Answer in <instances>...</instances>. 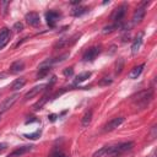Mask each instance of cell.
Segmentation results:
<instances>
[{
  "label": "cell",
  "mask_w": 157,
  "mask_h": 157,
  "mask_svg": "<svg viewBox=\"0 0 157 157\" xmlns=\"http://www.w3.org/2000/svg\"><path fill=\"white\" fill-rule=\"evenodd\" d=\"M90 76H91V72H90V71L81 72V74H80V75H77V77L75 78V85H77V83H81V82L86 81V80H87Z\"/></svg>",
  "instance_id": "obj_18"
},
{
  "label": "cell",
  "mask_w": 157,
  "mask_h": 157,
  "mask_svg": "<svg viewBox=\"0 0 157 157\" xmlns=\"http://www.w3.org/2000/svg\"><path fill=\"white\" fill-rule=\"evenodd\" d=\"M99 53H101V48L99 47H92V48H90V49L86 50V53L83 54L82 59L85 61H92V60H94L98 56Z\"/></svg>",
  "instance_id": "obj_5"
},
{
  "label": "cell",
  "mask_w": 157,
  "mask_h": 157,
  "mask_svg": "<svg viewBox=\"0 0 157 157\" xmlns=\"http://www.w3.org/2000/svg\"><path fill=\"white\" fill-rule=\"evenodd\" d=\"M60 15L56 12V11H49L45 13V18H47V23L50 26V27H54L56 21L59 20Z\"/></svg>",
  "instance_id": "obj_10"
},
{
  "label": "cell",
  "mask_w": 157,
  "mask_h": 157,
  "mask_svg": "<svg viewBox=\"0 0 157 157\" xmlns=\"http://www.w3.org/2000/svg\"><path fill=\"white\" fill-rule=\"evenodd\" d=\"M155 136H156V125H155V126H152V131H151V139H155Z\"/></svg>",
  "instance_id": "obj_32"
},
{
  "label": "cell",
  "mask_w": 157,
  "mask_h": 157,
  "mask_svg": "<svg viewBox=\"0 0 157 157\" xmlns=\"http://www.w3.org/2000/svg\"><path fill=\"white\" fill-rule=\"evenodd\" d=\"M23 70H25V63L22 60H17V61L12 63L10 65V69H9L10 74H18V72H21Z\"/></svg>",
  "instance_id": "obj_11"
},
{
  "label": "cell",
  "mask_w": 157,
  "mask_h": 157,
  "mask_svg": "<svg viewBox=\"0 0 157 157\" xmlns=\"http://www.w3.org/2000/svg\"><path fill=\"white\" fill-rule=\"evenodd\" d=\"M32 147H33V146H23V147H18V148H16L15 151H12V152H11L10 157H20L21 155H23V153H26V152L31 151V150H32Z\"/></svg>",
  "instance_id": "obj_14"
},
{
  "label": "cell",
  "mask_w": 157,
  "mask_h": 157,
  "mask_svg": "<svg viewBox=\"0 0 157 157\" xmlns=\"http://www.w3.org/2000/svg\"><path fill=\"white\" fill-rule=\"evenodd\" d=\"M144 67H145V64H141V65H139V66H135V67L129 72V78H137V77L141 75Z\"/></svg>",
  "instance_id": "obj_15"
},
{
  "label": "cell",
  "mask_w": 157,
  "mask_h": 157,
  "mask_svg": "<svg viewBox=\"0 0 157 157\" xmlns=\"http://www.w3.org/2000/svg\"><path fill=\"white\" fill-rule=\"evenodd\" d=\"M10 40V31L7 28H2L0 32V50L9 43Z\"/></svg>",
  "instance_id": "obj_12"
},
{
  "label": "cell",
  "mask_w": 157,
  "mask_h": 157,
  "mask_svg": "<svg viewBox=\"0 0 157 157\" xmlns=\"http://www.w3.org/2000/svg\"><path fill=\"white\" fill-rule=\"evenodd\" d=\"M50 157H66L63 152H59V151H56V152H54V153H52V156Z\"/></svg>",
  "instance_id": "obj_30"
},
{
  "label": "cell",
  "mask_w": 157,
  "mask_h": 157,
  "mask_svg": "<svg viewBox=\"0 0 157 157\" xmlns=\"http://www.w3.org/2000/svg\"><path fill=\"white\" fill-rule=\"evenodd\" d=\"M110 82H112V80H108L107 77H104V80L101 81V85H108V83H110Z\"/></svg>",
  "instance_id": "obj_31"
},
{
  "label": "cell",
  "mask_w": 157,
  "mask_h": 157,
  "mask_svg": "<svg viewBox=\"0 0 157 157\" xmlns=\"http://www.w3.org/2000/svg\"><path fill=\"white\" fill-rule=\"evenodd\" d=\"M115 28H118V25H117V23H115V25H110V26H107V27H104L102 32H103L104 34H107V33H110V32H113Z\"/></svg>",
  "instance_id": "obj_25"
},
{
  "label": "cell",
  "mask_w": 157,
  "mask_h": 157,
  "mask_svg": "<svg viewBox=\"0 0 157 157\" xmlns=\"http://www.w3.org/2000/svg\"><path fill=\"white\" fill-rule=\"evenodd\" d=\"M48 118H49V119H50V120H52V121H54V120H55V119H56V115H55V114H50V115H49V117H48Z\"/></svg>",
  "instance_id": "obj_33"
},
{
  "label": "cell",
  "mask_w": 157,
  "mask_h": 157,
  "mask_svg": "<svg viewBox=\"0 0 157 157\" xmlns=\"http://www.w3.org/2000/svg\"><path fill=\"white\" fill-rule=\"evenodd\" d=\"M25 18H26V21H27V23L29 26H34L36 27V26H38L40 23V18H39V15L37 12H28Z\"/></svg>",
  "instance_id": "obj_9"
},
{
  "label": "cell",
  "mask_w": 157,
  "mask_h": 157,
  "mask_svg": "<svg viewBox=\"0 0 157 157\" xmlns=\"http://www.w3.org/2000/svg\"><path fill=\"white\" fill-rule=\"evenodd\" d=\"M25 83H26V78L25 77H20V78L13 81V83L11 85V90H13V91L20 90V88H22L25 86Z\"/></svg>",
  "instance_id": "obj_17"
},
{
  "label": "cell",
  "mask_w": 157,
  "mask_h": 157,
  "mask_svg": "<svg viewBox=\"0 0 157 157\" xmlns=\"http://www.w3.org/2000/svg\"><path fill=\"white\" fill-rule=\"evenodd\" d=\"M47 101H48V96H44V97H42L34 105H33V109L34 110H39V109H42V107L47 103Z\"/></svg>",
  "instance_id": "obj_20"
},
{
  "label": "cell",
  "mask_w": 157,
  "mask_h": 157,
  "mask_svg": "<svg viewBox=\"0 0 157 157\" xmlns=\"http://www.w3.org/2000/svg\"><path fill=\"white\" fill-rule=\"evenodd\" d=\"M85 12H87V7H83V6H80V7H76V9L72 10V15L74 16H81Z\"/></svg>",
  "instance_id": "obj_22"
},
{
  "label": "cell",
  "mask_w": 157,
  "mask_h": 157,
  "mask_svg": "<svg viewBox=\"0 0 157 157\" xmlns=\"http://www.w3.org/2000/svg\"><path fill=\"white\" fill-rule=\"evenodd\" d=\"M74 74V69L72 67H66L65 70H64V75L67 77V76H71Z\"/></svg>",
  "instance_id": "obj_28"
},
{
  "label": "cell",
  "mask_w": 157,
  "mask_h": 157,
  "mask_svg": "<svg viewBox=\"0 0 157 157\" xmlns=\"http://www.w3.org/2000/svg\"><path fill=\"white\" fill-rule=\"evenodd\" d=\"M132 146H134V142H131V141L121 142V144L115 145V146H107V153H105V155L117 156V155H120V153H123V152L130 150Z\"/></svg>",
  "instance_id": "obj_2"
},
{
  "label": "cell",
  "mask_w": 157,
  "mask_h": 157,
  "mask_svg": "<svg viewBox=\"0 0 157 157\" xmlns=\"http://www.w3.org/2000/svg\"><path fill=\"white\" fill-rule=\"evenodd\" d=\"M91 120H92V110H87V112L83 114L82 119H81V126H82V128L88 126V125L91 124Z\"/></svg>",
  "instance_id": "obj_16"
},
{
  "label": "cell",
  "mask_w": 157,
  "mask_h": 157,
  "mask_svg": "<svg viewBox=\"0 0 157 157\" xmlns=\"http://www.w3.org/2000/svg\"><path fill=\"white\" fill-rule=\"evenodd\" d=\"M145 13H146V9H145V6H144V5H142V6H139V7L134 11V15H132V23H134V25L140 23V22L144 20Z\"/></svg>",
  "instance_id": "obj_7"
},
{
  "label": "cell",
  "mask_w": 157,
  "mask_h": 157,
  "mask_svg": "<svg viewBox=\"0 0 157 157\" xmlns=\"http://www.w3.org/2000/svg\"><path fill=\"white\" fill-rule=\"evenodd\" d=\"M49 71H50V66H43V65H40V66H39V70H38V72H37V77H38V78H42V77H44Z\"/></svg>",
  "instance_id": "obj_19"
},
{
  "label": "cell",
  "mask_w": 157,
  "mask_h": 157,
  "mask_svg": "<svg viewBox=\"0 0 157 157\" xmlns=\"http://www.w3.org/2000/svg\"><path fill=\"white\" fill-rule=\"evenodd\" d=\"M47 87V85H44V83H42V85H37V86H34L33 88H31L25 96H23V101H28V99H31V98H33L34 96H37L38 93H40L44 88Z\"/></svg>",
  "instance_id": "obj_6"
},
{
  "label": "cell",
  "mask_w": 157,
  "mask_h": 157,
  "mask_svg": "<svg viewBox=\"0 0 157 157\" xmlns=\"http://www.w3.org/2000/svg\"><path fill=\"white\" fill-rule=\"evenodd\" d=\"M152 99V90H144L131 96V102L139 108H146V105Z\"/></svg>",
  "instance_id": "obj_1"
},
{
  "label": "cell",
  "mask_w": 157,
  "mask_h": 157,
  "mask_svg": "<svg viewBox=\"0 0 157 157\" xmlns=\"http://www.w3.org/2000/svg\"><path fill=\"white\" fill-rule=\"evenodd\" d=\"M124 67V59L123 58H119L115 63V74H120L121 70Z\"/></svg>",
  "instance_id": "obj_21"
},
{
  "label": "cell",
  "mask_w": 157,
  "mask_h": 157,
  "mask_svg": "<svg viewBox=\"0 0 157 157\" xmlns=\"http://www.w3.org/2000/svg\"><path fill=\"white\" fill-rule=\"evenodd\" d=\"M25 136H26V137H28V139H32V140H34V139L39 137V132L37 131V132H34V134H26Z\"/></svg>",
  "instance_id": "obj_29"
},
{
  "label": "cell",
  "mask_w": 157,
  "mask_h": 157,
  "mask_svg": "<svg viewBox=\"0 0 157 157\" xmlns=\"http://www.w3.org/2000/svg\"><path fill=\"white\" fill-rule=\"evenodd\" d=\"M67 43H69V40H67V39H65V38H63V39H59V40H58V42L54 44V48H55V49H58V48L60 49V48L65 47Z\"/></svg>",
  "instance_id": "obj_23"
},
{
  "label": "cell",
  "mask_w": 157,
  "mask_h": 157,
  "mask_svg": "<svg viewBox=\"0 0 157 157\" xmlns=\"http://www.w3.org/2000/svg\"><path fill=\"white\" fill-rule=\"evenodd\" d=\"M13 29H16L17 32H20V31L23 29V25H22L21 22H16V23L13 25Z\"/></svg>",
  "instance_id": "obj_27"
},
{
  "label": "cell",
  "mask_w": 157,
  "mask_h": 157,
  "mask_svg": "<svg viewBox=\"0 0 157 157\" xmlns=\"http://www.w3.org/2000/svg\"><path fill=\"white\" fill-rule=\"evenodd\" d=\"M20 97V94L18 93H15V94H12V96H10V97H7L1 104H0V114L1 113H4V112H6V110H9L13 104H15V102L17 101V98Z\"/></svg>",
  "instance_id": "obj_3"
},
{
  "label": "cell",
  "mask_w": 157,
  "mask_h": 157,
  "mask_svg": "<svg viewBox=\"0 0 157 157\" xmlns=\"http://www.w3.org/2000/svg\"><path fill=\"white\" fill-rule=\"evenodd\" d=\"M105 153H107V146H104L101 150H98L97 152H94L93 157H102V156H105Z\"/></svg>",
  "instance_id": "obj_26"
},
{
  "label": "cell",
  "mask_w": 157,
  "mask_h": 157,
  "mask_svg": "<svg viewBox=\"0 0 157 157\" xmlns=\"http://www.w3.org/2000/svg\"><path fill=\"white\" fill-rule=\"evenodd\" d=\"M10 6V1H7V0H4V1H0V10L2 11V13L5 15L6 13V10H7V7Z\"/></svg>",
  "instance_id": "obj_24"
},
{
  "label": "cell",
  "mask_w": 157,
  "mask_h": 157,
  "mask_svg": "<svg viewBox=\"0 0 157 157\" xmlns=\"http://www.w3.org/2000/svg\"><path fill=\"white\" fill-rule=\"evenodd\" d=\"M141 44H142V33H140V34L135 38V40H134V43H132V45H131V53H132V55L137 54V52H139Z\"/></svg>",
  "instance_id": "obj_13"
},
{
  "label": "cell",
  "mask_w": 157,
  "mask_h": 157,
  "mask_svg": "<svg viewBox=\"0 0 157 157\" xmlns=\"http://www.w3.org/2000/svg\"><path fill=\"white\" fill-rule=\"evenodd\" d=\"M123 123H124V118H123V117L113 118V119H110V120L104 125V131H113V130H115L118 126H120Z\"/></svg>",
  "instance_id": "obj_4"
},
{
  "label": "cell",
  "mask_w": 157,
  "mask_h": 157,
  "mask_svg": "<svg viewBox=\"0 0 157 157\" xmlns=\"http://www.w3.org/2000/svg\"><path fill=\"white\" fill-rule=\"evenodd\" d=\"M155 156H156V151H153V152H152L151 155H148L147 157H155Z\"/></svg>",
  "instance_id": "obj_34"
},
{
  "label": "cell",
  "mask_w": 157,
  "mask_h": 157,
  "mask_svg": "<svg viewBox=\"0 0 157 157\" xmlns=\"http://www.w3.org/2000/svg\"><path fill=\"white\" fill-rule=\"evenodd\" d=\"M126 5L124 4V5H121V6H119L118 9H115L114 10V12H113V15H112V18H113V21H115V22H120L121 20H123V17L125 16V13H126Z\"/></svg>",
  "instance_id": "obj_8"
}]
</instances>
